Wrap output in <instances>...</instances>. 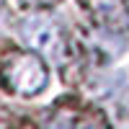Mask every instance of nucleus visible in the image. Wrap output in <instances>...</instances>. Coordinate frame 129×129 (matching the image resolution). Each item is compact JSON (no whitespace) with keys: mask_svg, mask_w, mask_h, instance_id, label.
<instances>
[{"mask_svg":"<svg viewBox=\"0 0 129 129\" xmlns=\"http://www.w3.org/2000/svg\"><path fill=\"white\" fill-rule=\"evenodd\" d=\"M90 13L106 34H119L129 26V10L124 0H90Z\"/></svg>","mask_w":129,"mask_h":129,"instance_id":"obj_3","label":"nucleus"},{"mask_svg":"<svg viewBox=\"0 0 129 129\" xmlns=\"http://www.w3.org/2000/svg\"><path fill=\"white\" fill-rule=\"evenodd\" d=\"M23 3H31V5H47V3H54V0H23Z\"/></svg>","mask_w":129,"mask_h":129,"instance_id":"obj_4","label":"nucleus"},{"mask_svg":"<svg viewBox=\"0 0 129 129\" xmlns=\"http://www.w3.org/2000/svg\"><path fill=\"white\" fill-rule=\"evenodd\" d=\"M21 39L23 44L47 59H62L64 54V39L59 23L49 13H31L21 21Z\"/></svg>","mask_w":129,"mask_h":129,"instance_id":"obj_1","label":"nucleus"},{"mask_svg":"<svg viewBox=\"0 0 129 129\" xmlns=\"http://www.w3.org/2000/svg\"><path fill=\"white\" fill-rule=\"evenodd\" d=\"M5 83L10 90H16L21 95H36L47 88L49 83V72L47 64L41 59V54L31 52V54H18L16 59H10L5 67Z\"/></svg>","mask_w":129,"mask_h":129,"instance_id":"obj_2","label":"nucleus"}]
</instances>
